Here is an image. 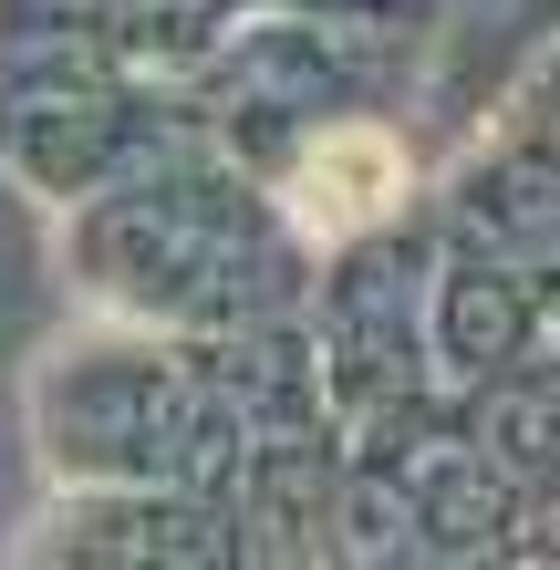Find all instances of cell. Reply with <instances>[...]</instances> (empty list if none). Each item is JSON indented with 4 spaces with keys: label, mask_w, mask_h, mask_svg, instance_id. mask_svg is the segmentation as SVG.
I'll list each match as a JSON object with an SVG mask.
<instances>
[{
    "label": "cell",
    "mask_w": 560,
    "mask_h": 570,
    "mask_svg": "<svg viewBox=\"0 0 560 570\" xmlns=\"http://www.w3.org/2000/svg\"><path fill=\"white\" fill-rule=\"evenodd\" d=\"M394 146L374 136V125H343V136H322L312 146V166H302V187H312V218H333V228H353V218H374L384 197H394Z\"/></svg>",
    "instance_id": "6da1fadb"
}]
</instances>
